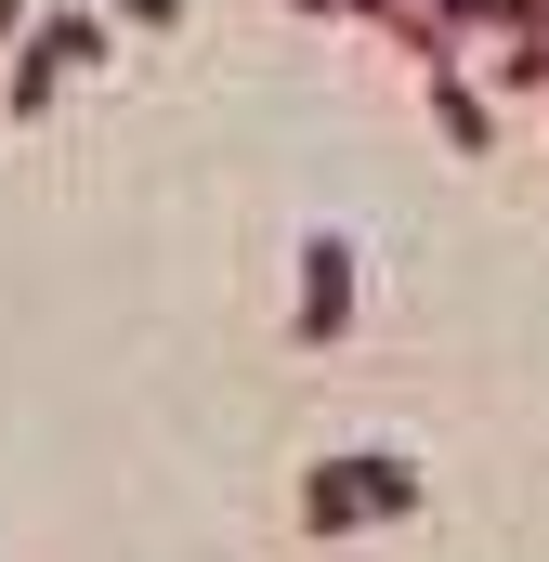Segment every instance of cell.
Segmentation results:
<instances>
[{
	"label": "cell",
	"mask_w": 549,
	"mask_h": 562,
	"mask_svg": "<svg viewBox=\"0 0 549 562\" xmlns=\"http://www.w3.org/2000/svg\"><path fill=\"white\" fill-rule=\"evenodd\" d=\"M26 26H40V0H0V53H13V40H26Z\"/></svg>",
	"instance_id": "cell-6"
},
{
	"label": "cell",
	"mask_w": 549,
	"mask_h": 562,
	"mask_svg": "<svg viewBox=\"0 0 549 562\" xmlns=\"http://www.w3.org/2000/svg\"><path fill=\"white\" fill-rule=\"evenodd\" d=\"M288 13H327V26H354V0H288Z\"/></svg>",
	"instance_id": "cell-7"
},
{
	"label": "cell",
	"mask_w": 549,
	"mask_h": 562,
	"mask_svg": "<svg viewBox=\"0 0 549 562\" xmlns=\"http://www.w3.org/2000/svg\"><path fill=\"white\" fill-rule=\"evenodd\" d=\"M354 314H367V262H354L340 223H314V236L288 249V340H301V353H340Z\"/></svg>",
	"instance_id": "cell-2"
},
{
	"label": "cell",
	"mask_w": 549,
	"mask_h": 562,
	"mask_svg": "<svg viewBox=\"0 0 549 562\" xmlns=\"http://www.w3.org/2000/svg\"><path fill=\"white\" fill-rule=\"evenodd\" d=\"M66 79H79V66H66V40H53V13H40V26L13 40V92H0V119H13V132H40Z\"/></svg>",
	"instance_id": "cell-3"
},
{
	"label": "cell",
	"mask_w": 549,
	"mask_h": 562,
	"mask_svg": "<svg viewBox=\"0 0 549 562\" xmlns=\"http://www.w3.org/2000/svg\"><path fill=\"white\" fill-rule=\"evenodd\" d=\"M92 13H105L119 40H170V26H183V0H92Z\"/></svg>",
	"instance_id": "cell-5"
},
{
	"label": "cell",
	"mask_w": 549,
	"mask_h": 562,
	"mask_svg": "<svg viewBox=\"0 0 549 562\" xmlns=\"http://www.w3.org/2000/svg\"><path fill=\"white\" fill-rule=\"evenodd\" d=\"M432 132L458 144V157H484L497 144V92H484V66L458 53V66H432Z\"/></svg>",
	"instance_id": "cell-4"
},
{
	"label": "cell",
	"mask_w": 549,
	"mask_h": 562,
	"mask_svg": "<svg viewBox=\"0 0 549 562\" xmlns=\"http://www.w3.org/2000/svg\"><path fill=\"white\" fill-rule=\"evenodd\" d=\"M418 458H380V445H340V458H314L301 471V537L314 550H340V537H380V524H418Z\"/></svg>",
	"instance_id": "cell-1"
}]
</instances>
